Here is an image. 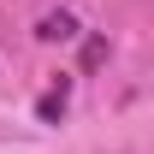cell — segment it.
<instances>
[{"mask_svg":"<svg viewBox=\"0 0 154 154\" xmlns=\"http://www.w3.org/2000/svg\"><path fill=\"white\" fill-rule=\"evenodd\" d=\"M36 36H42V42H71L77 24H71V12H48V18L36 24Z\"/></svg>","mask_w":154,"mask_h":154,"instance_id":"1","label":"cell"},{"mask_svg":"<svg viewBox=\"0 0 154 154\" xmlns=\"http://www.w3.org/2000/svg\"><path fill=\"white\" fill-rule=\"evenodd\" d=\"M65 95H71V89H65V83H59V89H48V95L36 101V119H42V125H54V119L65 113Z\"/></svg>","mask_w":154,"mask_h":154,"instance_id":"2","label":"cell"},{"mask_svg":"<svg viewBox=\"0 0 154 154\" xmlns=\"http://www.w3.org/2000/svg\"><path fill=\"white\" fill-rule=\"evenodd\" d=\"M101 59H107V42H101V36H95V42H83V71H95Z\"/></svg>","mask_w":154,"mask_h":154,"instance_id":"3","label":"cell"}]
</instances>
